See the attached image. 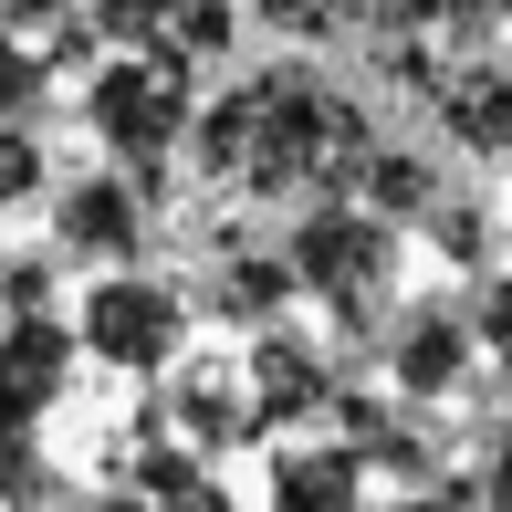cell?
I'll return each instance as SVG.
<instances>
[{
  "label": "cell",
  "instance_id": "obj_1",
  "mask_svg": "<svg viewBox=\"0 0 512 512\" xmlns=\"http://www.w3.org/2000/svg\"><path fill=\"white\" fill-rule=\"evenodd\" d=\"M387 136L366 126L356 95L314 74V63H272V74H241L220 105H199L189 157L209 189L230 199H356L366 157Z\"/></svg>",
  "mask_w": 512,
  "mask_h": 512
},
{
  "label": "cell",
  "instance_id": "obj_2",
  "mask_svg": "<svg viewBox=\"0 0 512 512\" xmlns=\"http://www.w3.org/2000/svg\"><path fill=\"white\" fill-rule=\"evenodd\" d=\"M189 74H199L189 53H115V63H95V84H84V126H95L105 157L147 189V209L168 199L178 147H189V126H199Z\"/></svg>",
  "mask_w": 512,
  "mask_h": 512
},
{
  "label": "cell",
  "instance_id": "obj_3",
  "mask_svg": "<svg viewBox=\"0 0 512 512\" xmlns=\"http://www.w3.org/2000/svg\"><path fill=\"white\" fill-rule=\"evenodd\" d=\"M283 262H293V283H304L314 304L345 324V335H377L387 304H398L408 241H398V220H387V209H366V199H314L304 220H293Z\"/></svg>",
  "mask_w": 512,
  "mask_h": 512
},
{
  "label": "cell",
  "instance_id": "obj_4",
  "mask_svg": "<svg viewBox=\"0 0 512 512\" xmlns=\"http://www.w3.org/2000/svg\"><path fill=\"white\" fill-rule=\"evenodd\" d=\"M84 356L126 366V377H157V366H178V345H189V304H178V283H147L136 262H115L95 293H84L74 314Z\"/></svg>",
  "mask_w": 512,
  "mask_h": 512
},
{
  "label": "cell",
  "instance_id": "obj_5",
  "mask_svg": "<svg viewBox=\"0 0 512 512\" xmlns=\"http://www.w3.org/2000/svg\"><path fill=\"white\" fill-rule=\"evenodd\" d=\"M471 356H481V324L460 304H418L398 314V335H387V377H398V408H439L471 387Z\"/></svg>",
  "mask_w": 512,
  "mask_h": 512
},
{
  "label": "cell",
  "instance_id": "obj_6",
  "mask_svg": "<svg viewBox=\"0 0 512 512\" xmlns=\"http://www.w3.org/2000/svg\"><path fill=\"white\" fill-rule=\"evenodd\" d=\"M241 377H251V429H304V418L335 408V366H324L304 335H283V324H262V335H251Z\"/></svg>",
  "mask_w": 512,
  "mask_h": 512
},
{
  "label": "cell",
  "instance_id": "obj_7",
  "mask_svg": "<svg viewBox=\"0 0 512 512\" xmlns=\"http://www.w3.org/2000/svg\"><path fill=\"white\" fill-rule=\"evenodd\" d=\"M147 189H136V178H74V189H63V209H53V241L74 251V262H136V251H147Z\"/></svg>",
  "mask_w": 512,
  "mask_h": 512
},
{
  "label": "cell",
  "instance_id": "obj_8",
  "mask_svg": "<svg viewBox=\"0 0 512 512\" xmlns=\"http://www.w3.org/2000/svg\"><path fill=\"white\" fill-rule=\"evenodd\" d=\"M168 429L189 439V450H241L251 439V377L230 356H189V345H178V377H168Z\"/></svg>",
  "mask_w": 512,
  "mask_h": 512
},
{
  "label": "cell",
  "instance_id": "obj_9",
  "mask_svg": "<svg viewBox=\"0 0 512 512\" xmlns=\"http://www.w3.org/2000/svg\"><path fill=\"white\" fill-rule=\"evenodd\" d=\"M74 324H53V304L42 314H11V335H0V408L11 418H53L63 387H74Z\"/></svg>",
  "mask_w": 512,
  "mask_h": 512
},
{
  "label": "cell",
  "instance_id": "obj_10",
  "mask_svg": "<svg viewBox=\"0 0 512 512\" xmlns=\"http://www.w3.org/2000/svg\"><path fill=\"white\" fill-rule=\"evenodd\" d=\"M262 492L283 512H345V502H366V450L356 439H283Z\"/></svg>",
  "mask_w": 512,
  "mask_h": 512
},
{
  "label": "cell",
  "instance_id": "obj_11",
  "mask_svg": "<svg viewBox=\"0 0 512 512\" xmlns=\"http://www.w3.org/2000/svg\"><path fill=\"white\" fill-rule=\"evenodd\" d=\"M439 136H450L460 157H512V63H460V74H439Z\"/></svg>",
  "mask_w": 512,
  "mask_h": 512
},
{
  "label": "cell",
  "instance_id": "obj_12",
  "mask_svg": "<svg viewBox=\"0 0 512 512\" xmlns=\"http://www.w3.org/2000/svg\"><path fill=\"white\" fill-rule=\"evenodd\" d=\"M199 460H209V450H189V439L168 429V439H147V450H136V471H126V492H136V502H199V512H220L230 492H220V481L199 471Z\"/></svg>",
  "mask_w": 512,
  "mask_h": 512
},
{
  "label": "cell",
  "instance_id": "obj_13",
  "mask_svg": "<svg viewBox=\"0 0 512 512\" xmlns=\"http://www.w3.org/2000/svg\"><path fill=\"white\" fill-rule=\"evenodd\" d=\"M293 262L283 251H230V272H220V293H209V304H220L230 324H283V304H293Z\"/></svg>",
  "mask_w": 512,
  "mask_h": 512
},
{
  "label": "cell",
  "instance_id": "obj_14",
  "mask_svg": "<svg viewBox=\"0 0 512 512\" xmlns=\"http://www.w3.org/2000/svg\"><path fill=\"white\" fill-rule=\"evenodd\" d=\"M356 199L387 209L398 230H418V220H429V199H439V168H429L418 147H377V157H366V178H356Z\"/></svg>",
  "mask_w": 512,
  "mask_h": 512
},
{
  "label": "cell",
  "instance_id": "obj_15",
  "mask_svg": "<svg viewBox=\"0 0 512 512\" xmlns=\"http://www.w3.org/2000/svg\"><path fill=\"white\" fill-rule=\"evenodd\" d=\"M377 0H262V32L283 42H366Z\"/></svg>",
  "mask_w": 512,
  "mask_h": 512
},
{
  "label": "cell",
  "instance_id": "obj_16",
  "mask_svg": "<svg viewBox=\"0 0 512 512\" xmlns=\"http://www.w3.org/2000/svg\"><path fill=\"white\" fill-rule=\"evenodd\" d=\"M0 502H63L53 460H42V418H11V408H0Z\"/></svg>",
  "mask_w": 512,
  "mask_h": 512
},
{
  "label": "cell",
  "instance_id": "obj_17",
  "mask_svg": "<svg viewBox=\"0 0 512 512\" xmlns=\"http://www.w3.org/2000/svg\"><path fill=\"white\" fill-rule=\"evenodd\" d=\"M178 11L189 0H95V42H115V53H168Z\"/></svg>",
  "mask_w": 512,
  "mask_h": 512
},
{
  "label": "cell",
  "instance_id": "obj_18",
  "mask_svg": "<svg viewBox=\"0 0 512 512\" xmlns=\"http://www.w3.org/2000/svg\"><path fill=\"white\" fill-rule=\"evenodd\" d=\"M418 230H429V241L450 251V262H492V209H481L471 189H439V199H429V220H418Z\"/></svg>",
  "mask_w": 512,
  "mask_h": 512
},
{
  "label": "cell",
  "instance_id": "obj_19",
  "mask_svg": "<svg viewBox=\"0 0 512 512\" xmlns=\"http://www.w3.org/2000/svg\"><path fill=\"white\" fill-rule=\"evenodd\" d=\"M21 199H42V136H32V115H0V209H21Z\"/></svg>",
  "mask_w": 512,
  "mask_h": 512
},
{
  "label": "cell",
  "instance_id": "obj_20",
  "mask_svg": "<svg viewBox=\"0 0 512 512\" xmlns=\"http://www.w3.org/2000/svg\"><path fill=\"white\" fill-rule=\"evenodd\" d=\"M230 42H241V11H230V0H189V11H178V32H168V53H189V63H220Z\"/></svg>",
  "mask_w": 512,
  "mask_h": 512
},
{
  "label": "cell",
  "instance_id": "obj_21",
  "mask_svg": "<svg viewBox=\"0 0 512 512\" xmlns=\"http://www.w3.org/2000/svg\"><path fill=\"white\" fill-rule=\"evenodd\" d=\"M42 84H53V63H42L32 42L0 21V115H32V105H42Z\"/></svg>",
  "mask_w": 512,
  "mask_h": 512
},
{
  "label": "cell",
  "instance_id": "obj_22",
  "mask_svg": "<svg viewBox=\"0 0 512 512\" xmlns=\"http://www.w3.org/2000/svg\"><path fill=\"white\" fill-rule=\"evenodd\" d=\"M0 304H11V314H42V304H53V251H21V262H0Z\"/></svg>",
  "mask_w": 512,
  "mask_h": 512
},
{
  "label": "cell",
  "instance_id": "obj_23",
  "mask_svg": "<svg viewBox=\"0 0 512 512\" xmlns=\"http://www.w3.org/2000/svg\"><path fill=\"white\" fill-rule=\"evenodd\" d=\"M471 324H481V356H492L502 377H512V272H502V283L471 304Z\"/></svg>",
  "mask_w": 512,
  "mask_h": 512
},
{
  "label": "cell",
  "instance_id": "obj_24",
  "mask_svg": "<svg viewBox=\"0 0 512 512\" xmlns=\"http://www.w3.org/2000/svg\"><path fill=\"white\" fill-rule=\"evenodd\" d=\"M502 21H512V0H439V32L450 42H502Z\"/></svg>",
  "mask_w": 512,
  "mask_h": 512
},
{
  "label": "cell",
  "instance_id": "obj_25",
  "mask_svg": "<svg viewBox=\"0 0 512 512\" xmlns=\"http://www.w3.org/2000/svg\"><path fill=\"white\" fill-rule=\"evenodd\" d=\"M63 11H74V0H0V21H11V32H53Z\"/></svg>",
  "mask_w": 512,
  "mask_h": 512
},
{
  "label": "cell",
  "instance_id": "obj_26",
  "mask_svg": "<svg viewBox=\"0 0 512 512\" xmlns=\"http://www.w3.org/2000/svg\"><path fill=\"white\" fill-rule=\"evenodd\" d=\"M481 502H512V418H502V439H492V471H481Z\"/></svg>",
  "mask_w": 512,
  "mask_h": 512
}]
</instances>
